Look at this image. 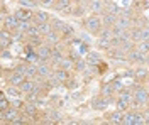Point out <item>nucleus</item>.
Wrapping results in <instances>:
<instances>
[{
	"label": "nucleus",
	"mask_w": 149,
	"mask_h": 125,
	"mask_svg": "<svg viewBox=\"0 0 149 125\" xmlns=\"http://www.w3.org/2000/svg\"><path fill=\"white\" fill-rule=\"evenodd\" d=\"M47 113H49V118H51V124H59V122H63V115H61L56 108H51Z\"/></svg>",
	"instance_id": "c756f323"
},
{
	"label": "nucleus",
	"mask_w": 149,
	"mask_h": 125,
	"mask_svg": "<svg viewBox=\"0 0 149 125\" xmlns=\"http://www.w3.org/2000/svg\"><path fill=\"white\" fill-rule=\"evenodd\" d=\"M73 66H74V61L71 58H63L58 64V68H63V69H68V71L73 69Z\"/></svg>",
	"instance_id": "7c9ffc66"
},
{
	"label": "nucleus",
	"mask_w": 149,
	"mask_h": 125,
	"mask_svg": "<svg viewBox=\"0 0 149 125\" xmlns=\"http://www.w3.org/2000/svg\"><path fill=\"white\" fill-rule=\"evenodd\" d=\"M14 14H15V17H17L19 20H32L34 19V10L29 9V7H22V5H20Z\"/></svg>",
	"instance_id": "9d476101"
},
{
	"label": "nucleus",
	"mask_w": 149,
	"mask_h": 125,
	"mask_svg": "<svg viewBox=\"0 0 149 125\" xmlns=\"http://www.w3.org/2000/svg\"><path fill=\"white\" fill-rule=\"evenodd\" d=\"M12 41H14L12 32H10L9 29H5V27H2V30H0V48L7 49L10 44H12Z\"/></svg>",
	"instance_id": "1a4fd4ad"
},
{
	"label": "nucleus",
	"mask_w": 149,
	"mask_h": 125,
	"mask_svg": "<svg viewBox=\"0 0 149 125\" xmlns=\"http://www.w3.org/2000/svg\"><path fill=\"white\" fill-rule=\"evenodd\" d=\"M86 61H88V64H98L100 63V54L97 52V51H88V54H86Z\"/></svg>",
	"instance_id": "c85d7f7f"
},
{
	"label": "nucleus",
	"mask_w": 149,
	"mask_h": 125,
	"mask_svg": "<svg viewBox=\"0 0 149 125\" xmlns=\"http://www.w3.org/2000/svg\"><path fill=\"white\" fill-rule=\"evenodd\" d=\"M127 61H129V64H146V52L134 48L132 51L127 52Z\"/></svg>",
	"instance_id": "7ed1b4c3"
},
{
	"label": "nucleus",
	"mask_w": 149,
	"mask_h": 125,
	"mask_svg": "<svg viewBox=\"0 0 149 125\" xmlns=\"http://www.w3.org/2000/svg\"><path fill=\"white\" fill-rule=\"evenodd\" d=\"M51 73H53V69H51L49 64H46V61H39V63H37V75L47 78Z\"/></svg>",
	"instance_id": "6ab92c4d"
},
{
	"label": "nucleus",
	"mask_w": 149,
	"mask_h": 125,
	"mask_svg": "<svg viewBox=\"0 0 149 125\" xmlns=\"http://www.w3.org/2000/svg\"><path fill=\"white\" fill-rule=\"evenodd\" d=\"M142 41H149V27H142Z\"/></svg>",
	"instance_id": "a19ab883"
},
{
	"label": "nucleus",
	"mask_w": 149,
	"mask_h": 125,
	"mask_svg": "<svg viewBox=\"0 0 149 125\" xmlns=\"http://www.w3.org/2000/svg\"><path fill=\"white\" fill-rule=\"evenodd\" d=\"M88 10L93 12L95 15H103L105 14V0H90Z\"/></svg>",
	"instance_id": "6e6552de"
},
{
	"label": "nucleus",
	"mask_w": 149,
	"mask_h": 125,
	"mask_svg": "<svg viewBox=\"0 0 149 125\" xmlns=\"http://www.w3.org/2000/svg\"><path fill=\"white\" fill-rule=\"evenodd\" d=\"M36 36H42V34H41V30H39V26H37L36 22H32L31 27H29V30H27V37H36Z\"/></svg>",
	"instance_id": "473e14b6"
},
{
	"label": "nucleus",
	"mask_w": 149,
	"mask_h": 125,
	"mask_svg": "<svg viewBox=\"0 0 149 125\" xmlns=\"http://www.w3.org/2000/svg\"><path fill=\"white\" fill-rule=\"evenodd\" d=\"M63 58H65V56H63V51L59 48H53V51H51V63H53V66H58L59 61Z\"/></svg>",
	"instance_id": "5701e85b"
},
{
	"label": "nucleus",
	"mask_w": 149,
	"mask_h": 125,
	"mask_svg": "<svg viewBox=\"0 0 149 125\" xmlns=\"http://www.w3.org/2000/svg\"><path fill=\"white\" fill-rule=\"evenodd\" d=\"M44 36H36V37H29L27 39V44H29V48H32V49H37V48H41L42 44H46L44 42Z\"/></svg>",
	"instance_id": "b1692460"
},
{
	"label": "nucleus",
	"mask_w": 149,
	"mask_h": 125,
	"mask_svg": "<svg viewBox=\"0 0 149 125\" xmlns=\"http://www.w3.org/2000/svg\"><path fill=\"white\" fill-rule=\"evenodd\" d=\"M85 7H81V5H76V7H71V15L73 17H76V19H81L85 15Z\"/></svg>",
	"instance_id": "72a5a7b5"
},
{
	"label": "nucleus",
	"mask_w": 149,
	"mask_h": 125,
	"mask_svg": "<svg viewBox=\"0 0 149 125\" xmlns=\"http://www.w3.org/2000/svg\"><path fill=\"white\" fill-rule=\"evenodd\" d=\"M134 100L139 103L141 106H148V102H149V91L146 90L144 86L137 88L136 91H134Z\"/></svg>",
	"instance_id": "39448f33"
},
{
	"label": "nucleus",
	"mask_w": 149,
	"mask_h": 125,
	"mask_svg": "<svg viewBox=\"0 0 149 125\" xmlns=\"http://www.w3.org/2000/svg\"><path fill=\"white\" fill-rule=\"evenodd\" d=\"M80 39H81L83 42H86V44H92L93 42V34L88 32V30H86V32H80Z\"/></svg>",
	"instance_id": "c9c22d12"
},
{
	"label": "nucleus",
	"mask_w": 149,
	"mask_h": 125,
	"mask_svg": "<svg viewBox=\"0 0 149 125\" xmlns=\"http://www.w3.org/2000/svg\"><path fill=\"white\" fill-rule=\"evenodd\" d=\"M112 86H113V90H115V93H119V91H122V86H124V85H122L120 79H115V81L112 83Z\"/></svg>",
	"instance_id": "ea45409f"
},
{
	"label": "nucleus",
	"mask_w": 149,
	"mask_h": 125,
	"mask_svg": "<svg viewBox=\"0 0 149 125\" xmlns=\"http://www.w3.org/2000/svg\"><path fill=\"white\" fill-rule=\"evenodd\" d=\"M2 59H12V54L7 49H2Z\"/></svg>",
	"instance_id": "79ce46f5"
},
{
	"label": "nucleus",
	"mask_w": 149,
	"mask_h": 125,
	"mask_svg": "<svg viewBox=\"0 0 149 125\" xmlns=\"http://www.w3.org/2000/svg\"><path fill=\"white\" fill-rule=\"evenodd\" d=\"M115 26H119V27H122V29H132L134 27V20H132V17H127V15H119V19H117V24Z\"/></svg>",
	"instance_id": "a211bd4d"
},
{
	"label": "nucleus",
	"mask_w": 149,
	"mask_h": 125,
	"mask_svg": "<svg viewBox=\"0 0 149 125\" xmlns=\"http://www.w3.org/2000/svg\"><path fill=\"white\" fill-rule=\"evenodd\" d=\"M124 117H125V112L117 108L115 112L109 113L107 118H109V124H124Z\"/></svg>",
	"instance_id": "2eb2a0df"
},
{
	"label": "nucleus",
	"mask_w": 149,
	"mask_h": 125,
	"mask_svg": "<svg viewBox=\"0 0 149 125\" xmlns=\"http://www.w3.org/2000/svg\"><path fill=\"white\" fill-rule=\"evenodd\" d=\"M65 85H66L68 88H76L78 85H80V81H78V79H74V78H70V79L66 81Z\"/></svg>",
	"instance_id": "58836bf2"
},
{
	"label": "nucleus",
	"mask_w": 149,
	"mask_h": 125,
	"mask_svg": "<svg viewBox=\"0 0 149 125\" xmlns=\"http://www.w3.org/2000/svg\"><path fill=\"white\" fill-rule=\"evenodd\" d=\"M37 26H39V30H41V34H42V36H46V34H49V32L53 30L51 22H39Z\"/></svg>",
	"instance_id": "f704fd0d"
},
{
	"label": "nucleus",
	"mask_w": 149,
	"mask_h": 125,
	"mask_svg": "<svg viewBox=\"0 0 149 125\" xmlns=\"http://www.w3.org/2000/svg\"><path fill=\"white\" fill-rule=\"evenodd\" d=\"M148 105H149V102H148Z\"/></svg>",
	"instance_id": "a18cd8bd"
},
{
	"label": "nucleus",
	"mask_w": 149,
	"mask_h": 125,
	"mask_svg": "<svg viewBox=\"0 0 149 125\" xmlns=\"http://www.w3.org/2000/svg\"><path fill=\"white\" fill-rule=\"evenodd\" d=\"M97 48L100 49V51H109V49H112V39L98 37L97 39Z\"/></svg>",
	"instance_id": "a878e982"
},
{
	"label": "nucleus",
	"mask_w": 149,
	"mask_h": 125,
	"mask_svg": "<svg viewBox=\"0 0 149 125\" xmlns=\"http://www.w3.org/2000/svg\"><path fill=\"white\" fill-rule=\"evenodd\" d=\"M117 19L119 15L117 14H112V12H105L102 17V22H103V27H113L117 24Z\"/></svg>",
	"instance_id": "dca6fc26"
},
{
	"label": "nucleus",
	"mask_w": 149,
	"mask_h": 125,
	"mask_svg": "<svg viewBox=\"0 0 149 125\" xmlns=\"http://www.w3.org/2000/svg\"><path fill=\"white\" fill-rule=\"evenodd\" d=\"M51 51H53V48L47 46V44H42L41 48H37L36 52H37L39 61H51Z\"/></svg>",
	"instance_id": "4468645a"
},
{
	"label": "nucleus",
	"mask_w": 149,
	"mask_h": 125,
	"mask_svg": "<svg viewBox=\"0 0 149 125\" xmlns=\"http://www.w3.org/2000/svg\"><path fill=\"white\" fill-rule=\"evenodd\" d=\"M132 100H134V93H130V90H124V91H120L119 98L115 100V105H117L119 110L127 112V110H130V103H132Z\"/></svg>",
	"instance_id": "f03ea898"
},
{
	"label": "nucleus",
	"mask_w": 149,
	"mask_h": 125,
	"mask_svg": "<svg viewBox=\"0 0 149 125\" xmlns=\"http://www.w3.org/2000/svg\"><path fill=\"white\" fill-rule=\"evenodd\" d=\"M36 83H34V79H32V78H27V79H26V81H24V83H22V85H20V90H22V93H31V91H34V90H36Z\"/></svg>",
	"instance_id": "4be33fe9"
},
{
	"label": "nucleus",
	"mask_w": 149,
	"mask_h": 125,
	"mask_svg": "<svg viewBox=\"0 0 149 125\" xmlns=\"http://www.w3.org/2000/svg\"><path fill=\"white\" fill-rule=\"evenodd\" d=\"M130 41H134L136 44H139L141 41H142V27L134 26V27L130 29Z\"/></svg>",
	"instance_id": "412c9836"
},
{
	"label": "nucleus",
	"mask_w": 149,
	"mask_h": 125,
	"mask_svg": "<svg viewBox=\"0 0 149 125\" xmlns=\"http://www.w3.org/2000/svg\"><path fill=\"white\" fill-rule=\"evenodd\" d=\"M19 117V108L10 105L7 110H2L0 112V120H2V124H5V122H12V120H15Z\"/></svg>",
	"instance_id": "20e7f679"
},
{
	"label": "nucleus",
	"mask_w": 149,
	"mask_h": 125,
	"mask_svg": "<svg viewBox=\"0 0 149 125\" xmlns=\"http://www.w3.org/2000/svg\"><path fill=\"white\" fill-rule=\"evenodd\" d=\"M5 93H7V96L12 100V98H19V96L22 95V90L19 86H15V85H9V88L5 90Z\"/></svg>",
	"instance_id": "393cba45"
},
{
	"label": "nucleus",
	"mask_w": 149,
	"mask_h": 125,
	"mask_svg": "<svg viewBox=\"0 0 149 125\" xmlns=\"http://www.w3.org/2000/svg\"><path fill=\"white\" fill-rule=\"evenodd\" d=\"M63 39H61V32H58V30H51L49 34H46L44 36V42H46L47 46H51V48H54L56 44H59Z\"/></svg>",
	"instance_id": "f8f14e48"
},
{
	"label": "nucleus",
	"mask_w": 149,
	"mask_h": 125,
	"mask_svg": "<svg viewBox=\"0 0 149 125\" xmlns=\"http://www.w3.org/2000/svg\"><path fill=\"white\" fill-rule=\"evenodd\" d=\"M83 26H85V29L88 30V32H92L93 36H98L100 30H102V27H103V22L98 15L93 14V15H90V17H86V19L83 20Z\"/></svg>",
	"instance_id": "f257e3e1"
},
{
	"label": "nucleus",
	"mask_w": 149,
	"mask_h": 125,
	"mask_svg": "<svg viewBox=\"0 0 149 125\" xmlns=\"http://www.w3.org/2000/svg\"><path fill=\"white\" fill-rule=\"evenodd\" d=\"M10 103H12V106H15V108H19V110H22V108L26 106V102H24V100H19V98H12Z\"/></svg>",
	"instance_id": "4c0bfd02"
},
{
	"label": "nucleus",
	"mask_w": 149,
	"mask_h": 125,
	"mask_svg": "<svg viewBox=\"0 0 149 125\" xmlns=\"http://www.w3.org/2000/svg\"><path fill=\"white\" fill-rule=\"evenodd\" d=\"M39 3H41L42 9H54L56 0H39Z\"/></svg>",
	"instance_id": "e433bc0d"
},
{
	"label": "nucleus",
	"mask_w": 149,
	"mask_h": 125,
	"mask_svg": "<svg viewBox=\"0 0 149 125\" xmlns=\"http://www.w3.org/2000/svg\"><path fill=\"white\" fill-rule=\"evenodd\" d=\"M146 66L149 68V52H148V54H146Z\"/></svg>",
	"instance_id": "c03bdc74"
},
{
	"label": "nucleus",
	"mask_w": 149,
	"mask_h": 125,
	"mask_svg": "<svg viewBox=\"0 0 149 125\" xmlns=\"http://www.w3.org/2000/svg\"><path fill=\"white\" fill-rule=\"evenodd\" d=\"M32 22H36V24H39V22H51V17H49V14H47L46 10L41 7L39 10H34V19H32Z\"/></svg>",
	"instance_id": "f3484780"
},
{
	"label": "nucleus",
	"mask_w": 149,
	"mask_h": 125,
	"mask_svg": "<svg viewBox=\"0 0 149 125\" xmlns=\"http://www.w3.org/2000/svg\"><path fill=\"white\" fill-rule=\"evenodd\" d=\"M110 105V102L105 98V96H95L92 100V108L93 110H98V112H103V110H107V106Z\"/></svg>",
	"instance_id": "9b49d317"
},
{
	"label": "nucleus",
	"mask_w": 149,
	"mask_h": 125,
	"mask_svg": "<svg viewBox=\"0 0 149 125\" xmlns=\"http://www.w3.org/2000/svg\"><path fill=\"white\" fill-rule=\"evenodd\" d=\"M19 24H20V20H19L17 17H15V14H9L7 17H3V19H2V27L9 29L10 32L17 29V27H19Z\"/></svg>",
	"instance_id": "423d86ee"
},
{
	"label": "nucleus",
	"mask_w": 149,
	"mask_h": 125,
	"mask_svg": "<svg viewBox=\"0 0 149 125\" xmlns=\"http://www.w3.org/2000/svg\"><path fill=\"white\" fill-rule=\"evenodd\" d=\"M86 68H88V61L86 59H76L74 61V66H73V69L76 71V73H83V71H86Z\"/></svg>",
	"instance_id": "bb28decb"
},
{
	"label": "nucleus",
	"mask_w": 149,
	"mask_h": 125,
	"mask_svg": "<svg viewBox=\"0 0 149 125\" xmlns=\"http://www.w3.org/2000/svg\"><path fill=\"white\" fill-rule=\"evenodd\" d=\"M10 105H12V103H10L9 98H7V93L2 91V93H0V112H2V110H7Z\"/></svg>",
	"instance_id": "2f4dec72"
},
{
	"label": "nucleus",
	"mask_w": 149,
	"mask_h": 125,
	"mask_svg": "<svg viewBox=\"0 0 149 125\" xmlns=\"http://www.w3.org/2000/svg\"><path fill=\"white\" fill-rule=\"evenodd\" d=\"M54 75H56V78L59 79V83H63V85H65L66 81L71 78V76H70V71H68V69H63V68H56Z\"/></svg>",
	"instance_id": "aec40b11"
},
{
	"label": "nucleus",
	"mask_w": 149,
	"mask_h": 125,
	"mask_svg": "<svg viewBox=\"0 0 149 125\" xmlns=\"http://www.w3.org/2000/svg\"><path fill=\"white\" fill-rule=\"evenodd\" d=\"M9 85H15V86H20L26 79H27V76L24 75V73H20V71H17V69H14V71H10L9 75Z\"/></svg>",
	"instance_id": "0eeeda50"
},
{
	"label": "nucleus",
	"mask_w": 149,
	"mask_h": 125,
	"mask_svg": "<svg viewBox=\"0 0 149 125\" xmlns=\"http://www.w3.org/2000/svg\"><path fill=\"white\" fill-rule=\"evenodd\" d=\"M144 115H146V124H149V105L144 108Z\"/></svg>",
	"instance_id": "37998d69"
},
{
	"label": "nucleus",
	"mask_w": 149,
	"mask_h": 125,
	"mask_svg": "<svg viewBox=\"0 0 149 125\" xmlns=\"http://www.w3.org/2000/svg\"><path fill=\"white\" fill-rule=\"evenodd\" d=\"M51 26H53V29H54V30H58V32H63V29L66 27V22L63 19L53 17V19H51Z\"/></svg>",
	"instance_id": "cd10ccee"
},
{
	"label": "nucleus",
	"mask_w": 149,
	"mask_h": 125,
	"mask_svg": "<svg viewBox=\"0 0 149 125\" xmlns=\"http://www.w3.org/2000/svg\"><path fill=\"white\" fill-rule=\"evenodd\" d=\"M149 78V68L148 66H139L134 69V79L139 83H146Z\"/></svg>",
	"instance_id": "ddd939ff"
}]
</instances>
